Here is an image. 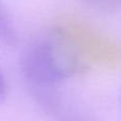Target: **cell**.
I'll list each match as a JSON object with an SVG mask.
<instances>
[{
  "label": "cell",
  "instance_id": "1",
  "mask_svg": "<svg viewBox=\"0 0 121 121\" xmlns=\"http://www.w3.org/2000/svg\"><path fill=\"white\" fill-rule=\"evenodd\" d=\"M85 68L73 43L57 29L32 40L20 57V69L32 88L52 87Z\"/></svg>",
  "mask_w": 121,
  "mask_h": 121
},
{
  "label": "cell",
  "instance_id": "2",
  "mask_svg": "<svg viewBox=\"0 0 121 121\" xmlns=\"http://www.w3.org/2000/svg\"><path fill=\"white\" fill-rule=\"evenodd\" d=\"M34 95L44 111L56 121H88L85 114L74 108L51 87L33 88Z\"/></svg>",
  "mask_w": 121,
  "mask_h": 121
},
{
  "label": "cell",
  "instance_id": "3",
  "mask_svg": "<svg viewBox=\"0 0 121 121\" xmlns=\"http://www.w3.org/2000/svg\"><path fill=\"white\" fill-rule=\"evenodd\" d=\"M18 42V32L5 5L0 0V43L14 46Z\"/></svg>",
  "mask_w": 121,
  "mask_h": 121
},
{
  "label": "cell",
  "instance_id": "4",
  "mask_svg": "<svg viewBox=\"0 0 121 121\" xmlns=\"http://www.w3.org/2000/svg\"><path fill=\"white\" fill-rule=\"evenodd\" d=\"M91 10L99 13H115L121 10V0H83Z\"/></svg>",
  "mask_w": 121,
  "mask_h": 121
},
{
  "label": "cell",
  "instance_id": "5",
  "mask_svg": "<svg viewBox=\"0 0 121 121\" xmlns=\"http://www.w3.org/2000/svg\"><path fill=\"white\" fill-rule=\"evenodd\" d=\"M6 95H8V83L4 74L0 70V104L5 100Z\"/></svg>",
  "mask_w": 121,
  "mask_h": 121
}]
</instances>
